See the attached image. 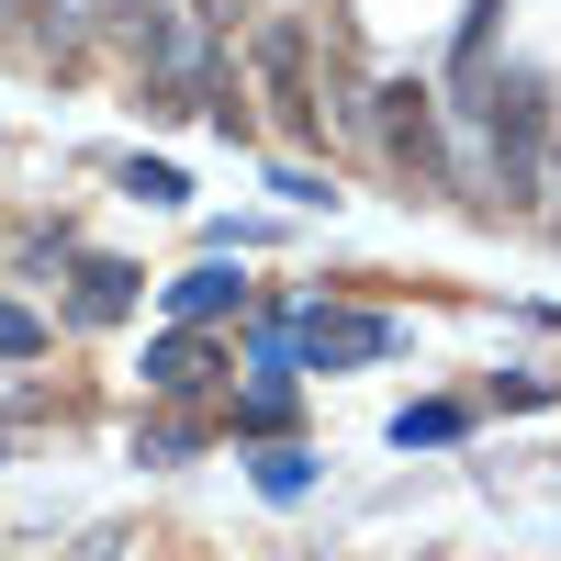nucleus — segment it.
<instances>
[{"mask_svg": "<svg viewBox=\"0 0 561 561\" xmlns=\"http://www.w3.org/2000/svg\"><path fill=\"white\" fill-rule=\"evenodd\" d=\"M483 147H494V169H505V203H528L539 169H550V90H539L528 68H505V79L483 90Z\"/></svg>", "mask_w": 561, "mask_h": 561, "instance_id": "obj_1", "label": "nucleus"}, {"mask_svg": "<svg viewBox=\"0 0 561 561\" xmlns=\"http://www.w3.org/2000/svg\"><path fill=\"white\" fill-rule=\"evenodd\" d=\"M259 79H270L280 135H314V124H325V102H314V34H304L293 12H270V23H259Z\"/></svg>", "mask_w": 561, "mask_h": 561, "instance_id": "obj_2", "label": "nucleus"}, {"mask_svg": "<svg viewBox=\"0 0 561 561\" xmlns=\"http://www.w3.org/2000/svg\"><path fill=\"white\" fill-rule=\"evenodd\" d=\"M370 102H382V158L404 180H438V113H427V90L393 79V90H370Z\"/></svg>", "mask_w": 561, "mask_h": 561, "instance_id": "obj_3", "label": "nucleus"}, {"mask_svg": "<svg viewBox=\"0 0 561 561\" xmlns=\"http://www.w3.org/2000/svg\"><path fill=\"white\" fill-rule=\"evenodd\" d=\"M147 382H158V393H203V382H214V348H203V337H158V348H147Z\"/></svg>", "mask_w": 561, "mask_h": 561, "instance_id": "obj_4", "label": "nucleus"}, {"mask_svg": "<svg viewBox=\"0 0 561 561\" xmlns=\"http://www.w3.org/2000/svg\"><path fill=\"white\" fill-rule=\"evenodd\" d=\"M393 348V325H370V314H314V359H382Z\"/></svg>", "mask_w": 561, "mask_h": 561, "instance_id": "obj_5", "label": "nucleus"}, {"mask_svg": "<svg viewBox=\"0 0 561 561\" xmlns=\"http://www.w3.org/2000/svg\"><path fill=\"white\" fill-rule=\"evenodd\" d=\"M124 304H135V270H124V259H90V270H79V314H90V325H113Z\"/></svg>", "mask_w": 561, "mask_h": 561, "instance_id": "obj_6", "label": "nucleus"}, {"mask_svg": "<svg viewBox=\"0 0 561 561\" xmlns=\"http://www.w3.org/2000/svg\"><path fill=\"white\" fill-rule=\"evenodd\" d=\"M225 304H248L237 270H192V280H180V314H225Z\"/></svg>", "mask_w": 561, "mask_h": 561, "instance_id": "obj_7", "label": "nucleus"}, {"mask_svg": "<svg viewBox=\"0 0 561 561\" xmlns=\"http://www.w3.org/2000/svg\"><path fill=\"white\" fill-rule=\"evenodd\" d=\"M34 348H45V325H34L23 304H0V359H34Z\"/></svg>", "mask_w": 561, "mask_h": 561, "instance_id": "obj_8", "label": "nucleus"}, {"mask_svg": "<svg viewBox=\"0 0 561 561\" xmlns=\"http://www.w3.org/2000/svg\"><path fill=\"white\" fill-rule=\"evenodd\" d=\"M45 12H57V0H23V23H45Z\"/></svg>", "mask_w": 561, "mask_h": 561, "instance_id": "obj_9", "label": "nucleus"}, {"mask_svg": "<svg viewBox=\"0 0 561 561\" xmlns=\"http://www.w3.org/2000/svg\"><path fill=\"white\" fill-rule=\"evenodd\" d=\"M102 12H147V0H102Z\"/></svg>", "mask_w": 561, "mask_h": 561, "instance_id": "obj_10", "label": "nucleus"}, {"mask_svg": "<svg viewBox=\"0 0 561 561\" xmlns=\"http://www.w3.org/2000/svg\"><path fill=\"white\" fill-rule=\"evenodd\" d=\"M12 12H23V0H0V23H12Z\"/></svg>", "mask_w": 561, "mask_h": 561, "instance_id": "obj_11", "label": "nucleus"}]
</instances>
